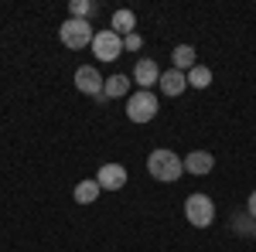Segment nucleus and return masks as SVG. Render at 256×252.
Instances as JSON below:
<instances>
[{
	"mask_svg": "<svg viewBox=\"0 0 256 252\" xmlns=\"http://www.w3.org/2000/svg\"><path fill=\"white\" fill-rule=\"evenodd\" d=\"M99 191H102V188H99V181L92 177V181H79L76 191H72V198H76L79 205H92V201L99 198Z\"/></svg>",
	"mask_w": 256,
	"mask_h": 252,
	"instance_id": "4468645a",
	"label": "nucleus"
},
{
	"mask_svg": "<svg viewBox=\"0 0 256 252\" xmlns=\"http://www.w3.org/2000/svg\"><path fill=\"white\" fill-rule=\"evenodd\" d=\"M96 10H99V7L92 3V0H72V3H68V14H72L76 20H89Z\"/></svg>",
	"mask_w": 256,
	"mask_h": 252,
	"instance_id": "dca6fc26",
	"label": "nucleus"
},
{
	"mask_svg": "<svg viewBox=\"0 0 256 252\" xmlns=\"http://www.w3.org/2000/svg\"><path fill=\"white\" fill-rule=\"evenodd\" d=\"M188 85H192V89H208V85H212V68L195 65V68L188 72Z\"/></svg>",
	"mask_w": 256,
	"mask_h": 252,
	"instance_id": "2eb2a0df",
	"label": "nucleus"
},
{
	"mask_svg": "<svg viewBox=\"0 0 256 252\" xmlns=\"http://www.w3.org/2000/svg\"><path fill=\"white\" fill-rule=\"evenodd\" d=\"M160 92H164V96H181V92H184V89H188V75H184V72H178V68H171V72H160Z\"/></svg>",
	"mask_w": 256,
	"mask_h": 252,
	"instance_id": "9d476101",
	"label": "nucleus"
},
{
	"mask_svg": "<svg viewBox=\"0 0 256 252\" xmlns=\"http://www.w3.org/2000/svg\"><path fill=\"white\" fill-rule=\"evenodd\" d=\"M92 55L99 61H116L123 55V38H120L116 31H96V38H92Z\"/></svg>",
	"mask_w": 256,
	"mask_h": 252,
	"instance_id": "39448f33",
	"label": "nucleus"
},
{
	"mask_svg": "<svg viewBox=\"0 0 256 252\" xmlns=\"http://www.w3.org/2000/svg\"><path fill=\"white\" fill-rule=\"evenodd\" d=\"M253 239H256V232H253Z\"/></svg>",
	"mask_w": 256,
	"mask_h": 252,
	"instance_id": "aec40b11",
	"label": "nucleus"
},
{
	"mask_svg": "<svg viewBox=\"0 0 256 252\" xmlns=\"http://www.w3.org/2000/svg\"><path fill=\"white\" fill-rule=\"evenodd\" d=\"M212 167H216V157L205 154V150H195V154L184 157V174L205 177V174H212Z\"/></svg>",
	"mask_w": 256,
	"mask_h": 252,
	"instance_id": "1a4fd4ad",
	"label": "nucleus"
},
{
	"mask_svg": "<svg viewBox=\"0 0 256 252\" xmlns=\"http://www.w3.org/2000/svg\"><path fill=\"white\" fill-rule=\"evenodd\" d=\"M171 61H174V68H178V72H184V75H188V72H192V68L198 65L195 48H192V44H178L174 51H171Z\"/></svg>",
	"mask_w": 256,
	"mask_h": 252,
	"instance_id": "f8f14e48",
	"label": "nucleus"
},
{
	"mask_svg": "<svg viewBox=\"0 0 256 252\" xmlns=\"http://www.w3.org/2000/svg\"><path fill=\"white\" fill-rule=\"evenodd\" d=\"M147 171L160 184H174L178 177L184 174V157H178L174 150H164L160 147V150H154V154L147 157Z\"/></svg>",
	"mask_w": 256,
	"mask_h": 252,
	"instance_id": "f257e3e1",
	"label": "nucleus"
},
{
	"mask_svg": "<svg viewBox=\"0 0 256 252\" xmlns=\"http://www.w3.org/2000/svg\"><path fill=\"white\" fill-rule=\"evenodd\" d=\"M130 82H134V78H126V75H110L106 85H102V96L106 99H123L130 92Z\"/></svg>",
	"mask_w": 256,
	"mask_h": 252,
	"instance_id": "ddd939ff",
	"label": "nucleus"
},
{
	"mask_svg": "<svg viewBox=\"0 0 256 252\" xmlns=\"http://www.w3.org/2000/svg\"><path fill=\"white\" fill-rule=\"evenodd\" d=\"M184 218L195 229H208L216 222V201L208 194H188L184 198Z\"/></svg>",
	"mask_w": 256,
	"mask_h": 252,
	"instance_id": "f03ea898",
	"label": "nucleus"
},
{
	"mask_svg": "<svg viewBox=\"0 0 256 252\" xmlns=\"http://www.w3.org/2000/svg\"><path fill=\"white\" fill-rule=\"evenodd\" d=\"M134 82H137L140 89H147L150 92V85H158L160 82V68L154 58H140L137 65H134Z\"/></svg>",
	"mask_w": 256,
	"mask_h": 252,
	"instance_id": "6e6552de",
	"label": "nucleus"
},
{
	"mask_svg": "<svg viewBox=\"0 0 256 252\" xmlns=\"http://www.w3.org/2000/svg\"><path fill=\"white\" fill-rule=\"evenodd\" d=\"M96 181H99L102 191H120V188L126 184V167H123V164H102Z\"/></svg>",
	"mask_w": 256,
	"mask_h": 252,
	"instance_id": "0eeeda50",
	"label": "nucleus"
},
{
	"mask_svg": "<svg viewBox=\"0 0 256 252\" xmlns=\"http://www.w3.org/2000/svg\"><path fill=\"white\" fill-rule=\"evenodd\" d=\"M158 109H160L158 96L147 92V89H137V92L126 96V116H130V123H150L158 116Z\"/></svg>",
	"mask_w": 256,
	"mask_h": 252,
	"instance_id": "7ed1b4c3",
	"label": "nucleus"
},
{
	"mask_svg": "<svg viewBox=\"0 0 256 252\" xmlns=\"http://www.w3.org/2000/svg\"><path fill=\"white\" fill-rule=\"evenodd\" d=\"M232 232H236V235H253L256 232V222L250 218V212L232 215Z\"/></svg>",
	"mask_w": 256,
	"mask_h": 252,
	"instance_id": "f3484780",
	"label": "nucleus"
},
{
	"mask_svg": "<svg viewBox=\"0 0 256 252\" xmlns=\"http://www.w3.org/2000/svg\"><path fill=\"white\" fill-rule=\"evenodd\" d=\"M140 48H144V38H140L137 31H134V34H126V38H123V51H140Z\"/></svg>",
	"mask_w": 256,
	"mask_h": 252,
	"instance_id": "a211bd4d",
	"label": "nucleus"
},
{
	"mask_svg": "<svg viewBox=\"0 0 256 252\" xmlns=\"http://www.w3.org/2000/svg\"><path fill=\"white\" fill-rule=\"evenodd\" d=\"M58 38L65 48H72V51H79V48H86V44H92V24L89 20H76V17H68L65 24L58 27Z\"/></svg>",
	"mask_w": 256,
	"mask_h": 252,
	"instance_id": "20e7f679",
	"label": "nucleus"
},
{
	"mask_svg": "<svg viewBox=\"0 0 256 252\" xmlns=\"http://www.w3.org/2000/svg\"><path fill=\"white\" fill-rule=\"evenodd\" d=\"M102 85H106V78L99 75L92 65H82V68H76V89H79V92H86V96L96 99L99 92H102Z\"/></svg>",
	"mask_w": 256,
	"mask_h": 252,
	"instance_id": "423d86ee",
	"label": "nucleus"
},
{
	"mask_svg": "<svg viewBox=\"0 0 256 252\" xmlns=\"http://www.w3.org/2000/svg\"><path fill=\"white\" fill-rule=\"evenodd\" d=\"M134 27H137V14L134 10H126V7H120L113 20H110V31H116L120 38H126V34H134Z\"/></svg>",
	"mask_w": 256,
	"mask_h": 252,
	"instance_id": "9b49d317",
	"label": "nucleus"
},
{
	"mask_svg": "<svg viewBox=\"0 0 256 252\" xmlns=\"http://www.w3.org/2000/svg\"><path fill=\"white\" fill-rule=\"evenodd\" d=\"M246 212H250V218L256 222V191H250V201H246Z\"/></svg>",
	"mask_w": 256,
	"mask_h": 252,
	"instance_id": "6ab92c4d",
	"label": "nucleus"
}]
</instances>
